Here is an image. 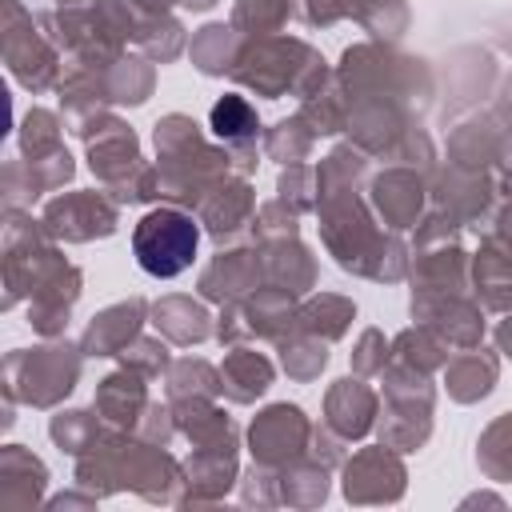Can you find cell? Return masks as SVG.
<instances>
[{"label": "cell", "instance_id": "obj_1", "mask_svg": "<svg viewBox=\"0 0 512 512\" xmlns=\"http://www.w3.org/2000/svg\"><path fill=\"white\" fill-rule=\"evenodd\" d=\"M196 248H200V228L188 212H176V208L148 212L132 232L136 264L160 280L180 276L196 260Z\"/></svg>", "mask_w": 512, "mask_h": 512}, {"label": "cell", "instance_id": "obj_2", "mask_svg": "<svg viewBox=\"0 0 512 512\" xmlns=\"http://www.w3.org/2000/svg\"><path fill=\"white\" fill-rule=\"evenodd\" d=\"M212 132H216L220 140H232V144L252 140V132H256V112H252L240 96H224V100L212 108Z\"/></svg>", "mask_w": 512, "mask_h": 512}]
</instances>
